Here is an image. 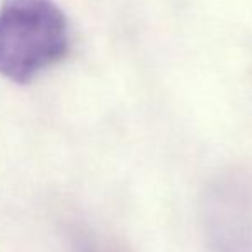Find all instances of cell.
<instances>
[{"instance_id":"obj_1","label":"cell","mask_w":252,"mask_h":252,"mask_svg":"<svg viewBox=\"0 0 252 252\" xmlns=\"http://www.w3.org/2000/svg\"><path fill=\"white\" fill-rule=\"evenodd\" d=\"M69 52V24L53 0H3L0 74L26 84Z\"/></svg>"},{"instance_id":"obj_3","label":"cell","mask_w":252,"mask_h":252,"mask_svg":"<svg viewBox=\"0 0 252 252\" xmlns=\"http://www.w3.org/2000/svg\"><path fill=\"white\" fill-rule=\"evenodd\" d=\"M79 246H81L79 252H119L117 249H113V247L96 242V240H83Z\"/></svg>"},{"instance_id":"obj_2","label":"cell","mask_w":252,"mask_h":252,"mask_svg":"<svg viewBox=\"0 0 252 252\" xmlns=\"http://www.w3.org/2000/svg\"><path fill=\"white\" fill-rule=\"evenodd\" d=\"M208 252H252V192L240 180H216L202 202Z\"/></svg>"}]
</instances>
